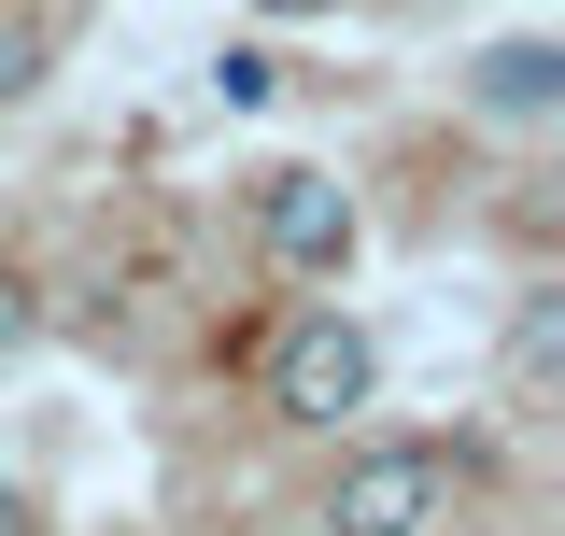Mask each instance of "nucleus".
<instances>
[{
  "mask_svg": "<svg viewBox=\"0 0 565 536\" xmlns=\"http://www.w3.org/2000/svg\"><path fill=\"white\" fill-rule=\"evenodd\" d=\"M438 523H452V452H424V438L353 452L326 494V536H438Z\"/></svg>",
  "mask_w": 565,
  "mask_h": 536,
  "instance_id": "1",
  "label": "nucleus"
},
{
  "mask_svg": "<svg viewBox=\"0 0 565 536\" xmlns=\"http://www.w3.org/2000/svg\"><path fill=\"white\" fill-rule=\"evenodd\" d=\"M367 396H382V339L367 325H340V311L282 325V353H269V409L282 424H340V409H367Z\"/></svg>",
  "mask_w": 565,
  "mask_h": 536,
  "instance_id": "2",
  "label": "nucleus"
},
{
  "mask_svg": "<svg viewBox=\"0 0 565 536\" xmlns=\"http://www.w3.org/2000/svg\"><path fill=\"white\" fill-rule=\"evenodd\" d=\"M255 240L326 282V268H353V199L326 184V170H255Z\"/></svg>",
  "mask_w": 565,
  "mask_h": 536,
  "instance_id": "3",
  "label": "nucleus"
},
{
  "mask_svg": "<svg viewBox=\"0 0 565 536\" xmlns=\"http://www.w3.org/2000/svg\"><path fill=\"white\" fill-rule=\"evenodd\" d=\"M552 99H565L552 43H494V57H481V114H552Z\"/></svg>",
  "mask_w": 565,
  "mask_h": 536,
  "instance_id": "4",
  "label": "nucleus"
},
{
  "mask_svg": "<svg viewBox=\"0 0 565 536\" xmlns=\"http://www.w3.org/2000/svg\"><path fill=\"white\" fill-rule=\"evenodd\" d=\"M29 325H43V297H29V282H0V353H29Z\"/></svg>",
  "mask_w": 565,
  "mask_h": 536,
  "instance_id": "5",
  "label": "nucleus"
},
{
  "mask_svg": "<svg viewBox=\"0 0 565 536\" xmlns=\"http://www.w3.org/2000/svg\"><path fill=\"white\" fill-rule=\"evenodd\" d=\"M29 71H43V43H29V29H0V99H14Z\"/></svg>",
  "mask_w": 565,
  "mask_h": 536,
  "instance_id": "6",
  "label": "nucleus"
},
{
  "mask_svg": "<svg viewBox=\"0 0 565 536\" xmlns=\"http://www.w3.org/2000/svg\"><path fill=\"white\" fill-rule=\"evenodd\" d=\"M0 536H29V494H14V480H0Z\"/></svg>",
  "mask_w": 565,
  "mask_h": 536,
  "instance_id": "7",
  "label": "nucleus"
},
{
  "mask_svg": "<svg viewBox=\"0 0 565 536\" xmlns=\"http://www.w3.org/2000/svg\"><path fill=\"white\" fill-rule=\"evenodd\" d=\"M255 14H326V0H255Z\"/></svg>",
  "mask_w": 565,
  "mask_h": 536,
  "instance_id": "8",
  "label": "nucleus"
}]
</instances>
